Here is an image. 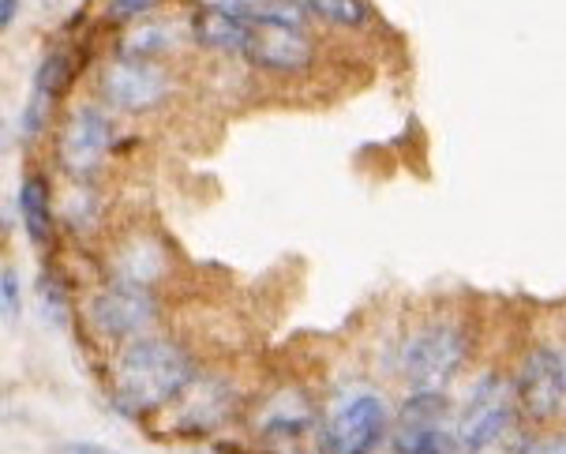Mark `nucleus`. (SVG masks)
<instances>
[{
    "mask_svg": "<svg viewBox=\"0 0 566 454\" xmlns=\"http://www.w3.org/2000/svg\"><path fill=\"white\" fill-rule=\"evenodd\" d=\"M0 289H4V316L12 320L19 312V275L12 267H4V278H0Z\"/></svg>",
    "mask_w": 566,
    "mask_h": 454,
    "instance_id": "a211bd4d",
    "label": "nucleus"
},
{
    "mask_svg": "<svg viewBox=\"0 0 566 454\" xmlns=\"http://www.w3.org/2000/svg\"><path fill=\"white\" fill-rule=\"evenodd\" d=\"M91 327L102 338H113V342H124V338H143L158 320V305L155 297L143 286H128L117 282L109 289H102L91 301Z\"/></svg>",
    "mask_w": 566,
    "mask_h": 454,
    "instance_id": "423d86ee",
    "label": "nucleus"
},
{
    "mask_svg": "<svg viewBox=\"0 0 566 454\" xmlns=\"http://www.w3.org/2000/svg\"><path fill=\"white\" fill-rule=\"evenodd\" d=\"M312 421H315L312 402L304 399L301 391H282V394H274V399L263 405L255 429L263 432V436L293 440V436H304V432L312 429Z\"/></svg>",
    "mask_w": 566,
    "mask_h": 454,
    "instance_id": "9b49d317",
    "label": "nucleus"
},
{
    "mask_svg": "<svg viewBox=\"0 0 566 454\" xmlns=\"http://www.w3.org/2000/svg\"><path fill=\"white\" fill-rule=\"evenodd\" d=\"M53 454H120V451H113V447H102V443H83V440H75V443H61Z\"/></svg>",
    "mask_w": 566,
    "mask_h": 454,
    "instance_id": "412c9836",
    "label": "nucleus"
},
{
    "mask_svg": "<svg viewBox=\"0 0 566 454\" xmlns=\"http://www.w3.org/2000/svg\"><path fill=\"white\" fill-rule=\"evenodd\" d=\"M387 432V402L379 394H349L323 424V454H371Z\"/></svg>",
    "mask_w": 566,
    "mask_h": 454,
    "instance_id": "20e7f679",
    "label": "nucleus"
},
{
    "mask_svg": "<svg viewBox=\"0 0 566 454\" xmlns=\"http://www.w3.org/2000/svg\"><path fill=\"white\" fill-rule=\"evenodd\" d=\"M113 147V121L109 113L83 105L72 113V121L64 124L61 135V166L72 173L75 180L91 177L94 169H102L105 154Z\"/></svg>",
    "mask_w": 566,
    "mask_h": 454,
    "instance_id": "6e6552de",
    "label": "nucleus"
},
{
    "mask_svg": "<svg viewBox=\"0 0 566 454\" xmlns=\"http://www.w3.org/2000/svg\"><path fill=\"white\" fill-rule=\"evenodd\" d=\"M172 27L166 23H147V27H139L136 34H128L124 38V56H136V61H155L158 53H166L177 38L169 34Z\"/></svg>",
    "mask_w": 566,
    "mask_h": 454,
    "instance_id": "ddd939ff",
    "label": "nucleus"
},
{
    "mask_svg": "<svg viewBox=\"0 0 566 454\" xmlns=\"http://www.w3.org/2000/svg\"><path fill=\"white\" fill-rule=\"evenodd\" d=\"M469 357V334L458 323H424L417 327L401 345L398 369L409 391L443 394Z\"/></svg>",
    "mask_w": 566,
    "mask_h": 454,
    "instance_id": "f03ea898",
    "label": "nucleus"
},
{
    "mask_svg": "<svg viewBox=\"0 0 566 454\" xmlns=\"http://www.w3.org/2000/svg\"><path fill=\"white\" fill-rule=\"evenodd\" d=\"M72 80V61H69V53H50L42 64H38V72H34V86L31 91L38 94H45V99H61V91L69 86Z\"/></svg>",
    "mask_w": 566,
    "mask_h": 454,
    "instance_id": "dca6fc26",
    "label": "nucleus"
},
{
    "mask_svg": "<svg viewBox=\"0 0 566 454\" xmlns=\"http://www.w3.org/2000/svg\"><path fill=\"white\" fill-rule=\"evenodd\" d=\"M155 4H158V0H113L109 12L117 19H136V16H147Z\"/></svg>",
    "mask_w": 566,
    "mask_h": 454,
    "instance_id": "6ab92c4d",
    "label": "nucleus"
},
{
    "mask_svg": "<svg viewBox=\"0 0 566 454\" xmlns=\"http://www.w3.org/2000/svg\"><path fill=\"white\" fill-rule=\"evenodd\" d=\"M514 394L522 413H530L533 421H555L566 402V357L548 345L525 353L522 369L514 375Z\"/></svg>",
    "mask_w": 566,
    "mask_h": 454,
    "instance_id": "39448f33",
    "label": "nucleus"
},
{
    "mask_svg": "<svg viewBox=\"0 0 566 454\" xmlns=\"http://www.w3.org/2000/svg\"><path fill=\"white\" fill-rule=\"evenodd\" d=\"M15 12H19V0H0V23L12 27Z\"/></svg>",
    "mask_w": 566,
    "mask_h": 454,
    "instance_id": "4be33fe9",
    "label": "nucleus"
},
{
    "mask_svg": "<svg viewBox=\"0 0 566 454\" xmlns=\"http://www.w3.org/2000/svg\"><path fill=\"white\" fill-rule=\"evenodd\" d=\"M514 417H517L514 383L495 372L481 375L462 405V417H458V440H462L465 454H488L514 429Z\"/></svg>",
    "mask_w": 566,
    "mask_h": 454,
    "instance_id": "7ed1b4c3",
    "label": "nucleus"
},
{
    "mask_svg": "<svg viewBox=\"0 0 566 454\" xmlns=\"http://www.w3.org/2000/svg\"><path fill=\"white\" fill-rule=\"evenodd\" d=\"M102 94L109 105L124 113H147L169 99V72L155 61H136V56H120V61L105 64L102 72Z\"/></svg>",
    "mask_w": 566,
    "mask_h": 454,
    "instance_id": "0eeeda50",
    "label": "nucleus"
},
{
    "mask_svg": "<svg viewBox=\"0 0 566 454\" xmlns=\"http://www.w3.org/2000/svg\"><path fill=\"white\" fill-rule=\"evenodd\" d=\"M252 23L244 19H233L226 12H214V8H199L191 16V38L207 50H218V53H248V42H252Z\"/></svg>",
    "mask_w": 566,
    "mask_h": 454,
    "instance_id": "9d476101",
    "label": "nucleus"
},
{
    "mask_svg": "<svg viewBox=\"0 0 566 454\" xmlns=\"http://www.w3.org/2000/svg\"><path fill=\"white\" fill-rule=\"evenodd\" d=\"M191 383H196V361L172 338H132L113 361V402L128 417H143L185 399Z\"/></svg>",
    "mask_w": 566,
    "mask_h": 454,
    "instance_id": "f257e3e1",
    "label": "nucleus"
},
{
    "mask_svg": "<svg viewBox=\"0 0 566 454\" xmlns=\"http://www.w3.org/2000/svg\"><path fill=\"white\" fill-rule=\"evenodd\" d=\"M312 16L338 27H360L368 23V0H301Z\"/></svg>",
    "mask_w": 566,
    "mask_h": 454,
    "instance_id": "4468645a",
    "label": "nucleus"
},
{
    "mask_svg": "<svg viewBox=\"0 0 566 454\" xmlns=\"http://www.w3.org/2000/svg\"><path fill=\"white\" fill-rule=\"evenodd\" d=\"M462 440H458V432L450 429H428L420 432V436H412L406 443H395V454H462Z\"/></svg>",
    "mask_w": 566,
    "mask_h": 454,
    "instance_id": "2eb2a0df",
    "label": "nucleus"
},
{
    "mask_svg": "<svg viewBox=\"0 0 566 454\" xmlns=\"http://www.w3.org/2000/svg\"><path fill=\"white\" fill-rule=\"evenodd\" d=\"M522 454H566V436H544L533 440Z\"/></svg>",
    "mask_w": 566,
    "mask_h": 454,
    "instance_id": "aec40b11",
    "label": "nucleus"
},
{
    "mask_svg": "<svg viewBox=\"0 0 566 454\" xmlns=\"http://www.w3.org/2000/svg\"><path fill=\"white\" fill-rule=\"evenodd\" d=\"M244 56L271 75H301L315 64V45L304 34V27L263 23L252 31V42H248Z\"/></svg>",
    "mask_w": 566,
    "mask_h": 454,
    "instance_id": "1a4fd4ad",
    "label": "nucleus"
},
{
    "mask_svg": "<svg viewBox=\"0 0 566 454\" xmlns=\"http://www.w3.org/2000/svg\"><path fill=\"white\" fill-rule=\"evenodd\" d=\"M19 218H23L31 245L45 248L53 240V196L45 177H38V173H27L19 185Z\"/></svg>",
    "mask_w": 566,
    "mask_h": 454,
    "instance_id": "f8f14e48",
    "label": "nucleus"
},
{
    "mask_svg": "<svg viewBox=\"0 0 566 454\" xmlns=\"http://www.w3.org/2000/svg\"><path fill=\"white\" fill-rule=\"evenodd\" d=\"M50 113H53V99L31 91V99H27V105L19 110V140H23V143L38 140L45 124H50Z\"/></svg>",
    "mask_w": 566,
    "mask_h": 454,
    "instance_id": "f3484780",
    "label": "nucleus"
}]
</instances>
